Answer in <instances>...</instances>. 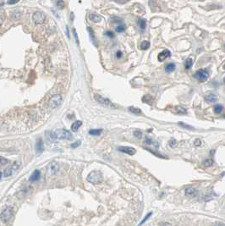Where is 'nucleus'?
Here are the masks:
<instances>
[{
  "instance_id": "obj_13",
  "label": "nucleus",
  "mask_w": 225,
  "mask_h": 226,
  "mask_svg": "<svg viewBox=\"0 0 225 226\" xmlns=\"http://www.w3.org/2000/svg\"><path fill=\"white\" fill-rule=\"evenodd\" d=\"M118 150L122 152L130 154V155H134L135 153V152H136L135 148H130V147H120V148H118Z\"/></svg>"
},
{
  "instance_id": "obj_45",
  "label": "nucleus",
  "mask_w": 225,
  "mask_h": 226,
  "mask_svg": "<svg viewBox=\"0 0 225 226\" xmlns=\"http://www.w3.org/2000/svg\"><path fill=\"white\" fill-rule=\"evenodd\" d=\"M116 56H117V58H119V59H120V58H121V56H122V53H121L120 51L117 52V55H116Z\"/></svg>"
},
{
  "instance_id": "obj_41",
  "label": "nucleus",
  "mask_w": 225,
  "mask_h": 226,
  "mask_svg": "<svg viewBox=\"0 0 225 226\" xmlns=\"http://www.w3.org/2000/svg\"><path fill=\"white\" fill-rule=\"evenodd\" d=\"M7 163H8V160H6L4 158H1V164H2V165H4V164H7Z\"/></svg>"
},
{
  "instance_id": "obj_36",
  "label": "nucleus",
  "mask_w": 225,
  "mask_h": 226,
  "mask_svg": "<svg viewBox=\"0 0 225 226\" xmlns=\"http://www.w3.org/2000/svg\"><path fill=\"white\" fill-rule=\"evenodd\" d=\"M105 35L107 37H110V38H114V34L112 31H106Z\"/></svg>"
},
{
  "instance_id": "obj_47",
  "label": "nucleus",
  "mask_w": 225,
  "mask_h": 226,
  "mask_svg": "<svg viewBox=\"0 0 225 226\" xmlns=\"http://www.w3.org/2000/svg\"><path fill=\"white\" fill-rule=\"evenodd\" d=\"M224 84H225V77L224 78Z\"/></svg>"
},
{
  "instance_id": "obj_42",
  "label": "nucleus",
  "mask_w": 225,
  "mask_h": 226,
  "mask_svg": "<svg viewBox=\"0 0 225 226\" xmlns=\"http://www.w3.org/2000/svg\"><path fill=\"white\" fill-rule=\"evenodd\" d=\"M195 146H196V147H198V146H200L201 145V140L200 139H196L195 141Z\"/></svg>"
},
{
  "instance_id": "obj_23",
  "label": "nucleus",
  "mask_w": 225,
  "mask_h": 226,
  "mask_svg": "<svg viewBox=\"0 0 225 226\" xmlns=\"http://www.w3.org/2000/svg\"><path fill=\"white\" fill-rule=\"evenodd\" d=\"M129 110H130L131 113L135 114H142V112H141V110L140 108H135V107H130V108H129Z\"/></svg>"
},
{
  "instance_id": "obj_6",
  "label": "nucleus",
  "mask_w": 225,
  "mask_h": 226,
  "mask_svg": "<svg viewBox=\"0 0 225 226\" xmlns=\"http://www.w3.org/2000/svg\"><path fill=\"white\" fill-rule=\"evenodd\" d=\"M19 167H20V164H19L18 162H15V164L11 166L10 168H7V169H5L3 172H2V178L11 176L12 174H13V172L15 171V170H17V169L19 168Z\"/></svg>"
},
{
  "instance_id": "obj_16",
  "label": "nucleus",
  "mask_w": 225,
  "mask_h": 226,
  "mask_svg": "<svg viewBox=\"0 0 225 226\" xmlns=\"http://www.w3.org/2000/svg\"><path fill=\"white\" fill-rule=\"evenodd\" d=\"M40 177H41V172L39 170H35L32 173V175H30V181H32V182L33 181H37L40 179Z\"/></svg>"
},
{
  "instance_id": "obj_44",
  "label": "nucleus",
  "mask_w": 225,
  "mask_h": 226,
  "mask_svg": "<svg viewBox=\"0 0 225 226\" xmlns=\"http://www.w3.org/2000/svg\"><path fill=\"white\" fill-rule=\"evenodd\" d=\"M114 1H116V2H118V3H126L127 1H129V0H114Z\"/></svg>"
},
{
  "instance_id": "obj_3",
  "label": "nucleus",
  "mask_w": 225,
  "mask_h": 226,
  "mask_svg": "<svg viewBox=\"0 0 225 226\" xmlns=\"http://www.w3.org/2000/svg\"><path fill=\"white\" fill-rule=\"evenodd\" d=\"M62 102V96L60 94L53 95L48 101V106L51 108H56L61 104Z\"/></svg>"
},
{
  "instance_id": "obj_15",
  "label": "nucleus",
  "mask_w": 225,
  "mask_h": 226,
  "mask_svg": "<svg viewBox=\"0 0 225 226\" xmlns=\"http://www.w3.org/2000/svg\"><path fill=\"white\" fill-rule=\"evenodd\" d=\"M89 19H90V20H91L92 22H95V23H98V22H100L103 20V18L99 15H97V13L91 14L89 15Z\"/></svg>"
},
{
  "instance_id": "obj_31",
  "label": "nucleus",
  "mask_w": 225,
  "mask_h": 226,
  "mask_svg": "<svg viewBox=\"0 0 225 226\" xmlns=\"http://www.w3.org/2000/svg\"><path fill=\"white\" fill-rule=\"evenodd\" d=\"M168 144H169V146H170L171 148H175V147L177 146V141H176L175 139H171V140L169 141Z\"/></svg>"
},
{
  "instance_id": "obj_17",
  "label": "nucleus",
  "mask_w": 225,
  "mask_h": 226,
  "mask_svg": "<svg viewBox=\"0 0 225 226\" xmlns=\"http://www.w3.org/2000/svg\"><path fill=\"white\" fill-rule=\"evenodd\" d=\"M81 125H82V122L80 120L75 121L71 125V131H77L79 130V128L81 126Z\"/></svg>"
},
{
  "instance_id": "obj_10",
  "label": "nucleus",
  "mask_w": 225,
  "mask_h": 226,
  "mask_svg": "<svg viewBox=\"0 0 225 226\" xmlns=\"http://www.w3.org/2000/svg\"><path fill=\"white\" fill-rule=\"evenodd\" d=\"M36 153L39 155L41 153L43 152L44 151V145H43V141L42 139H38L36 143Z\"/></svg>"
},
{
  "instance_id": "obj_28",
  "label": "nucleus",
  "mask_w": 225,
  "mask_h": 226,
  "mask_svg": "<svg viewBox=\"0 0 225 226\" xmlns=\"http://www.w3.org/2000/svg\"><path fill=\"white\" fill-rule=\"evenodd\" d=\"M87 30H88V32H89V34H90V37L91 38V40H92V42H93V43L95 44V43H96V38H95V37H94V32H93V30H92L91 27H88V28H87Z\"/></svg>"
},
{
  "instance_id": "obj_46",
  "label": "nucleus",
  "mask_w": 225,
  "mask_h": 226,
  "mask_svg": "<svg viewBox=\"0 0 225 226\" xmlns=\"http://www.w3.org/2000/svg\"><path fill=\"white\" fill-rule=\"evenodd\" d=\"M224 70H225V64H224Z\"/></svg>"
},
{
  "instance_id": "obj_39",
  "label": "nucleus",
  "mask_w": 225,
  "mask_h": 226,
  "mask_svg": "<svg viewBox=\"0 0 225 226\" xmlns=\"http://www.w3.org/2000/svg\"><path fill=\"white\" fill-rule=\"evenodd\" d=\"M19 1H20V0H9V1H8V3H9V4H15V3H17Z\"/></svg>"
},
{
  "instance_id": "obj_5",
  "label": "nucleus",
  "mask_w": 225,
  "mask_h": 226,
  "mask_svg": "<svg viewBox=\"0 0 225 226\" xmlns=\"http://www.w3.org/2000/svg\"><path fill=\"white\" fill-rule=\"evenodd\" d=\"M56 136L58 139H68V140H71L72 139V134L66 130H58L55 131Z\"/></svg>"
},
{
  "instance_id": "obj_2",
  "label": "nucleus",
  "mask_w": 225,
  "mask_h": 226,
  "mask_svg": "<svg viewBox=\"0 0 225 226\" xmlns=\"http://www.w3.org/2000/svg\"><path fill=\"white\" fill-rule=\"evenodd\" d=\"M195 79H196L197 81H199L200 82H204L206 81L208 77H209V74H208V71L207 70H204V69H201L199 70H197L194 75Z\"/></svg>"
},
{
  "instance_id": "obj_7",
  "label": "nucleus",
  "mask_w": 225,
  "mask_h": 226,
  "mask_svg": "<svg viewBox=\"0 0 225 226\" xmlns=\"http://www.w3.org/2000/svg\"><path fill=\"white\" fill-rule=\"evenodd\" d=\"M32 20L36 25H40L45 21L46 15L43 12H36L32 16Z\"/></svg>"
},
{
  "instance_id": "obj_12",
  "label": "nucleus",
  "mask_w": 225,
  "mask_h": 226,
  "mask_svg": "<svg viewBox=\"0 0 225 226\" xmlns=\"http://www.w3.org/2000/svg\"><path fill=\"white\" fill-rule=\"evenodd\" d=\"M171 56V53H170V51H168V49H165V50H164L163 52H161L159 54H158V56H157V60L159 61H164L167 58H168V57H170Z\"/></svg>"
},
{
  "instance_id": "obj_30",
  "label": "nucleus",
  "mask_w": 225,
  "mask_h": 226,
  "mask_svg": "<svg viewBox=\"0 0 225 226\" xmlns=\"http://www.w3.org/2000/svg\"><path fill=\"white\" fill-rule=\"evenodd\" d=\"M125 29H126V26H124V25H120V26H118L117 27H116V31L117 32H123V31H124L125 30Z\"/></svg>"
},
{
  "instance_id": "obj_33",
  "label": "nucleus",
  "mask_w": 225,
  "mask_h": 226,
  "mask_svg": "<svg viewBox=\"0 0 225 226\" xmlns=\"http://www.w3.org/2000/svg\"><path fill=\"white\" fill-rule=\"evenodd\" d=\"M134 136H135L136 138L140 139V138L142 137V132L140 131H134Z\"/></svg>"
},
{
  "instance_id": "obj_25",
  "label": "nucleus",
  "mask_w": 225,
  "mask_h": 226,
  "mask_svg": "<svg viewBox=\"0 0 225 226\" xmlns=\"http://www.w3.org/2000/svg\"><path fill=\"white\" fill-rule=\"evenodd\" d=\"M138 25H139V26L141 27V29L145 30V28H146V26H147V21H146V20H139Z\"/></svg>"
},
{
  "instance_id": "obj_4",
  "label": "nucleus",
  "mask_w": 225,
  "mask_h": 226,
  "mask_svg": "<svg viewBox=\"0 0 225 226\" xmlns=\"http://www.w3.org/2000/svg\"><path fill=\"white\" fill-rule=\"evenodd\" d=\"M94 97L99 104L106 106V107H108V108H115L116 107L110 100H108L107 98H105V97H102L98 94H95Z\"/></svg>"
},
{
  "instance_id": "obj_1",
  "label": "nucleus",
  "mask_w": 225,
  "mask_h": 226,
  "mask_svg": "<svg viewBox=\"0 0 225 226\" xmlns=\"http://www.w3.org/2000/svg\"><path fill=\"white\" fill-rule=\"evenodd\" d=\"M103 177L100 171H92L87 176V181L94 185L100 184L103 181Z\"/></svg>"
},
{
  "instance_id": "obj_29",
  "label": "nucleus",
  "mask_w": 225,
  "mask_h": 226,
  "mask_svg": "<svg viewBox=\"0 0 225 226\" xmlns=\"http://www.w3.org/2000/svg\"><path fill=\"white\" fill-rule=\"evenodd\" d=\"M56 4H57V7L59 9H60L64 8V0H57Z\"/></svg>"
},
{
  "instance_id": "obj_9",
  "label": "nucleus",
  "mask_w": 225,
  "mask_h": 226,
  "mask_svg": "<svg viewBox=\"0 0 225 226\" xmlns=\"http://www.w3.org/2000/svg\"><path fill=\"white\" fill-rule=\"evenodd\" d=\"M59 166L56 162H51L49 165L47 166V171L49 172L50 175H55L59 171Z\"/></svg>"
},
{
  "instance_id": "obj_38",
  "label": "nucleus",
  "mask_w": 225,
  "mask_h": 226,
  "mask_svg": "<svg viewBox=\"0 0 225 226\" xmlns=\"http://www.w3.org/2000/svg\"><path fill=\"white\" fill-rule=\"evenodd\" d=\"M80 141H76V142H75V143L71 144V148H78V147L80 146Z\"/></svg>"
},
{
  "instance_id": "obj_34",
  "label": "nucleus",
  "mask_w": 225,
  "mask_h": 226,
  "mask_svg": "<svg viewBox=\"0 0 225 226\" xmlns=\"http://www.w3.org/2000/svg\"><path fill=\"white\" fill-rule=\"evenodd\" d=\"M151 214H152V212H150V213H148V214H147V216H146L145 218H144V219H143V220H142V221H141V222L140 223V225H139V226H141V225H143V224H144V223H145V222H146V221H147V219H148L149 218H150L151 216Z\"/></svg>"
},
{
  "instance_id": "obj_37",
  "label": "nucleus",
  "mask_w": 225,
  "mask_h": 226,
  "mask_svg": "<svg viewBox=\"0 0 225 226\" xmlns=\"http://www.w3.org/2000/svg\"><path fill=\"white\" fill-rule=\"evenodd\" d=\"M145 143H146L147 145H151V144L152 143V140L151 139L150 137H146V139H145Z\"/></svg>"
},
{
  "instance_id": "obj_22",
  "label": "nucleus",
  "mask_w": 225,
  "mask_h": 226,
  "mask_svg": "<svg viewBox=\"0 0 225 226\" xmlns=\"http://www.w3.org/2000/svg\"><path fill=\"white\" fill-rule=\"evenodd\" d=\"M175 111H176V113L179 114H185L187 113V112H186V109H185L184 108L181 107V106L175 107Z\"/></svg>"
},
{
  "instance_id": "obj_35",
  "label": "nucleus",
  "mask_w": 225,
  "mask_h": 226,
  "mask_svg": "<svg viewBox=\"0 0 225 226\" xmlns=\"http://www.w3.org/2000/svg\"><path fill=\"white\" fill-rule=\"evenodd\" d=\"M179 125H180V126H182V127H184V128H186V129H189V130L194 129L192 126H190V125H186V124H184V123H182V122H180Z\"/></svg>"
},
{
  "instance_id": "obj_21",
  "label": "nucleus",
  "mask_w": 225,
  "mask_h": 226,
  "mask_svg": "<svg viewBox=\"0 0 225 226\" xmlns=\"http://www.w3.org/2000/svg\"><path fill=\"white\" fill-rule=\"evenodd\" d=\"M192 64H193V60H192L191 58H188V59L185 60V62H184V67H185L186 70L191 69V66H192Z\"/></svg>"
},
{
  "instance_id": "obj_26",
  "label": "nucleus",
  "mask_w": 225,
  "mask_h": 226,
  "mask_svg": "<svg viewBox=\"0 0 225 226\" xmlns=\"http://www.w3.org/2000/svg\"><path fill=\"white\" fill-rule=\"evenodd\" d=\"M150 47V43L148 41H143L141 43V48L142 50H147L148 49V47Z\"/></svg>"
},
{
  "instance_id": "obj_43",
  "label": "nucleus",
  "mask_w": 225,
  "mask_h": 226,
  "mask_svg": "<svg viewBox=\"0 0 225 226\" xmlns=\"http://www.w3.org/2000/svg\"><path fill=\"white\" fill-rule=\"evenodd\" d=\"M213 226H225V224L219 222V223H215V224L213 225Z\"/></svg>"
},
{
  "instance_id": "obj_24",
  "label": "nucleus",
  "mask_w": 225,
  "mask_h": 226,
  "mask_svg": "<svg viewBox=\"0 0 225 226\" xmlns=\"http://www.w3.org/2000/svg\"><path fill=\"white\" fill-rule=\"evenodd\" d=\"M103 130L102 129H96V130H91L89 131V134L91 136H99L102 133Z\"/></svg>"
},
{
  "instance_id": "obj_27",
  "label": "nucleus",
  "mask_w": 225,
  "mask_h": 226,
  "mask_svg": "<svg viewBox=\"0 0 225 226\" xmlns=\"http://www.w3.org/2000/svg\"><path fill=\"white\" fill-rule=\"evenodd\" d=\"M142 100H143L144 103H147V104H151V102H152V98H151V97L149 96V95L144 96L143 98H142Z\"/></svg>"
},
{
  "instance_id": "obj_11",
  "label": "nucleus",
  "mask_w": 225,
  "mask_h": 226,
  "mask_svg": "<svg viewBox=\"0 0 225 226\" xmlns=\"http://www.w3.org/2000/svg\"><path fill=\"white\" fill-rule=\"evenodd\" d=\"M185 195L187 196H189V197L193 198V197H195L198 195V191L193 187H187L185 189Z\"/></svg>"
},
{
  "instance_id": "obj_14",
  "label": "nucleus",
  "mask_w": 225,
  "mask_h": 226,
  "mask_svg": "<svg viewBox=\"0 0 225 226\" xmlns=\"http://www.w3.org/2000/svg\"><path fill=\"white\" fill-rule=\"evenodd\" d=\"M205 100L209 103V104H212V103H215L217 100H218V96L214 93H210V94H207L206 97H205Z\"/></svg>"
},
{
  "instance_id": "obj_40",
  "label": "nucleus",
  "mask_w": 225,
  "mask_h": 226,
  "mask_svg": "<svg viewBox=\"0 0 225 226\" xmlns=\"http://www.w3.org/2000/svg\"><path fill=\"white\" fill-rule=\"evenodd\" d=\"M159 226H172L171 224L168 223V222H163V223H160L159 224Z\"/></svg>"
},
{
  "instance_id": "obj_8",
  "label": "nucleus",
  "mask_w": 225,
  "mask_h": 226,
  "mask_svg": "<svg viewBox=\"0 0 225 226\" xmlns=\"http://www.w3.org/2000/svg\"><path fill=\"white\" fill-rule=\"evenodd\" d=\"M12 214H13V208L11 207L6 208L1 213V219L3 222H6L11 218Z\"/></svg>"
},
{
  "instance_id": "obj_19",
  "label": "nucleus",
  "mask_w": 225,
  "mask_h": 226,
  "mask_svg": "<svg viewBox=\"0 0 225 226\" xmlns=\"http://www.w3.org/2000/svg\"><path fill=\"white\" fill-rule=\"evenodd\" d=\"M46 136L48 137V139H49L51 141H55L56 139H58L57 136H56V133H55V132H53V131H47V132H46Z\"/></svg>"
},
{
  "instance_id": "obj_20",
  "label": "nucleus",
  "mask_w": 225,
  "mask_h": 226,
  "mask_svg": "<svg viewBox=\"0 0 225 226\" xmlns=\"http://www.w3.org/2000/svg\"><path fill=\"white\" fill-rule=\"evenodd\" d=\"M223 109H224V107L221 105V104H216V105L214 106V108H213V111H214V113L215 114H221L222 113V111H223Z\"/></svg>"
},
{
  "instance_id": "obj_32",
  "label": "nucleus",
  "mask_w": 225,
  "mask_h": 226,
  "mask_svg": "<svg viewBox=\"0 0 225 226\" xmlns=\"http://www.w3.org/2000/svg\"><path fill=\"white\" fill-rule=\"evenodd\" d=\"M203 164L205 166H211L213 164V161H212V159H211V158H209V159H207V160H205L204 162H203Z\"/></svg>"
},
{
  "instance_id": "obj_18",
  "label": "nucleus",
  "mask_w": 225,
  "mask_h": 226,
  "mask_svg": "<svg viewBox=\"0 0 225 226\" xmlns=\"http://www.w3.org/2000/svg\"><path fill=\"white\" fill-rule=\"evenodd\" d=\"M174 70H175V64H174V63H170V64H168L166 65L165 67L166 72H168V73H171V72H173Z\"/></svg>"
}]
</instances>
